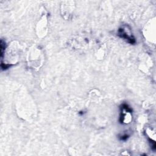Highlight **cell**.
Segmentation results:
<instances>
[{
    "label": "cell",
    "instance_id": "6da1fadb",
    "mask_svg": "<svg viewBox=\"0 0 156 156\" xmlns=\"http://www.w3.org/2000/svg\"><path fill=\"white\" fill-rule=\"evenodd\" d=\"M121 115L120 117L121 122L127 123L129 122L130 119V113L132 112L131 109L126 104H124L122 107Z\"/></svg>",
    "mask_w": 156,
    "mask_h": 156
},
{
    "label": "cell",
    "instance_id": "7a4b0ae2",
    "mask_svg": "<svg viewBox=\"0 0 156 156\" xmlns=\"http://www.w3.org/2000/svg\"><path fill=\"white\" fill-rule=\"evenodd\" d=\"M118 35L131 44L135 43V38L132 36V35L129 34V32L127 31L126 32L125 29H124L123 27L119 29Z\"/></svg>",
    "mask_w": 156,
    "mask_h": 156
}]
</instances>
